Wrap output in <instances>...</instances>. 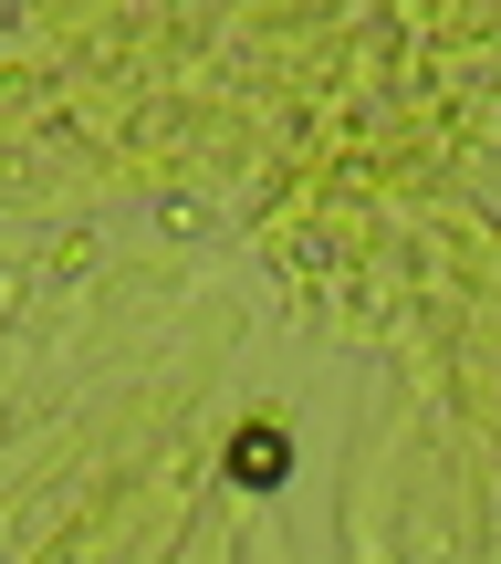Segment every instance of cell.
I'll list each match as a JSON object with an SVG mask.
<instances>
[{"mask_svg": "<svg viewBox=\"0 0 501 564\" xmlns=\"http://www.w3.org/2000/svg\"><path fill=\"white\" fill-rule=\"evenodd\" d=\"M272 470H282V429H251L241 440V481H272Z\"/></svg>", "mask_w": 501, "mask_h": 564, "instance_id": "cell-1", "label": "cell"}]
</instances>
